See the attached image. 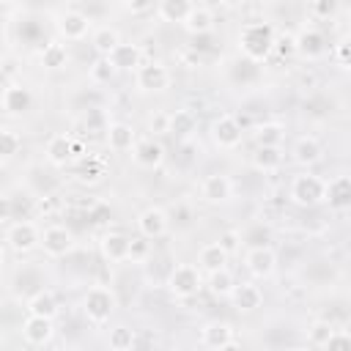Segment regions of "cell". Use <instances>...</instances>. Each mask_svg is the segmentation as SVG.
Wrapping results in <instances>:
<instances>
[{
    "mask_svg": "<svg viewBox=\"0 0 351 351\" xmlns=\"http://www.w3.org/2000/svg\"><path fill=\"white\" fill-rule=\"evenodd\" d=\"M55 30L63 41H82L88 33H93V19L80 8H63L55 16Z\"/></svg>",
    "mask_w": 351,
    "mask_h": 351,
    "instance_id": "6",
    "label": "cell"
},
{
    "mask_svg": "<svg viewBox=\"0 0 351 351\" xmlns=\"http://www.w3.org/2000/svg\"><path fill=\"white\" fill-rule=\"evenodd\" d=\"M236 41H239V49L247 60L261 63L274 52L277 30H274L271 22H247V25H241Z\"/></svg>",
    "mask_w": 351,
    "mask_h": 351,
    "instance_id": "1",
    "label": "cell"
},
{
    "mask_svg": "<svg viewBox=\"0 0 351 351\" xmlns=\"http://www.w3.org/2000/svg\"><path fill=\"white\" fill-rule=\"evenodd\" d=\"M219 351H244V346H241V343H236V340H233V343H228V346H222V348H219Z\"/></svg>",
    "mask_w": 351,
    "mask_h": 351,
    "instance_id": "47",
    "label": "cell"
},
{
    "mask_svg": "<svg viewBox=\"0 0 351 351\" xmlns=\"http://www.w3.org/2000/svg\"><path fill=\"white\" fill-rule=\"evenodd\" d=\"M335 332H337V326H335L332 321L318 318V321H313V324L307 326V343H310L313 348H321V346H324Z\"/></svg>",
    "mask_w": 351,
    "mask_h": 351,
    "instance_id": "36",
    "label": "cell"
},
{
    "mask_svg": "<svg viewBox=\"0 0 351 351\" xmlns=\"http://www.w3.org/2000/svg\"><path fill=\"white\" fill-rule=\"evenodd\" d=\"M208 293L211 296H217V299H230L233 296V291H236V277H233V271L230 269H222V271H214V274H208Z\"/></svg>",
    "mask_w": 351,
    "mask_h": 351,
    "instance_id": "34",
    "label": "cell"
},
{
    "mask_svg": "<svg viewBox=\"0 0 351 351\" xmlns=\"http://www.w3.org/2000/svg\"><path fill=\"white\" fill-rule=\"evenodd\" d=\"M252 140H255V148H280L285 140V126L277 121H263L252 129Z\"/></svg>",
    "mask_w": 351,
    "mask_h": 351,
    "instance_id": "28",
    "label": "cell"
},
{
    "mask_svg": "<svg viewBox=\"0 0 351 351\" xmlns=\"http://www.w3.org/2000/svg\"><path fill=\"white\" fill-rule=\"evenodd\" d=\"M38 60H41V66H44L47 71H60V69L69 66V47H66L63 41L52 38V41H47V44L41 47Z\"/></svg>",
    "mask_w": 351,
    "mask_h": 351,
    "instance_id": "27",
    "label": "cell"
},
{
    "mask_svg": "<svg viewBox=\"0 0 351 351\" xmlns=\"http://www.w3.org/2000/svg\"><path fill=\"white\" fill-rule=\"evenodd\" d=\"M230 302H233V307L239 313H255L263 304V291L255 282H239L233 296H230Z\"/></svg>",
    "mask_w": 351,
    "mask_h": 351,
    "instance_id": "25",
    "label": "cell"
},
{
    "mask_svg": "<svg viewBox=\"0 0 351 351\" xmlns=\"http://www.w3.org/2000/svg\"><path fill=\"white\" fill-rule=\"evenodd\" d=\"M44 154H47V162L55 165V167H66L71 159H74V137L71 134H52L44 145Z\"/></svg>",
    "mask_w": 351,
    "mask_h": 351,
    "instance_id": "23",
    "label": "cell"
},
{
    "mask_svg": "<svg viewBox=\"0 0 351 351\" xmlns=\"http://www.w3.org/2000/svg\"><path fill=\"white\" fill-rule=\"evenodd\" d=\"M107 60L115 66V71H137L143 66V47L134 41H121Z\"/></svg>",
    "mask_w": 351,
    "mask_h": 351,
    "instance_id": "22",
    "label": "cell"
},
{
    "mask_svg": "<svg viewBox=\"0 0 351 351\" xmlns=\"http://www.w3.org/2000/svg\"><path fill=\"white\" fill-rule=\"evenodd\" d=\"M282 148H255L252 151V167L258 173H277L282 167Z\"/></svg>",
    "mask_w": 351,
    "mask_h": 351,
    "instance_id": "33",
    "label": "cell"
},
{
    "mask_svg": "<svg viewBox=\"0 0 351 351\" xmlns=\"http://www.w3.org/2000/svg\"><path fill=\"white\" fill-rule=\"evenodd\" d=\"M324 203L332 211H351V176L348 173H340V176L326 178Z\"/></svg>",
    "mask_w": 351,
    "mask_h": 351,
    "instance_id": "12",
    "label": "cell"
},
{
    "mask_svg": "<svg viewBox=\"0 0 351 351\" xmlns=\"http://www.w3.org/2000/svg\"><path fill=\"white\" fill-rule=\"evenodd\" d=\"M151 258V241L145 236H132V247H129V261L132 263H145Z\"/></svg>",
    "mask_w": 351,
    "mask_h": 351,
    "instance_id": "38",
    "label": "cell"
},
{
    "mask_svg": "<svg viewBox=\"0 0 351 351\" xmlns=\"http://www.w3.org/2000/svg\"><path fill=\"white\" fill-rule=\"evenodd\" d=\"M134 343H137V332L132 326H126V324L112 326L110 335H107V348L110 351H132Z\"/></svg>",
    "mask_w": 351,
    "mask_h": 351,
    "instance_id": "35",
    "label": "cell"
},
{
    "mask_svg": "<svg viewBox=\"0 0 351 351\" xmlns=\"http://www.w3.org/2000/svg\"><path fill=\"white\" fill-rule=\"evenodd\" d=\"M25 310H27V315H41V318H49V321H55L60 307H58V299H55V293H52L49 288H41V291H36V293L27 299Z\"/></svg>",
    "mask_w": 351,
    "mask_h": 351,
    "instance_id": "26",
    "label": "cell"
},
{
    "mask_svg": "<svg viewBox=\"0 0 351 351\" xmlns=\"http://www.w3.org/2000/svg\"><path fill=\"white\" fill-rule=\"evenodd\" d=\"M170 82H173V74H170V69H167L165 63H159V60H148V63H143V66L134 71V85H137V90H143V93H162V90L170 88Z\"/></svg>",
    "mask_w": 351,
    "mask_h": 351,
    "instance_id": "7",
    "label": "cell"
},
{
    "mask_svg": "<svg viewBox=\"0 0 351 351\" xmlns=\"http://www.w3.org/2000/svg\"><path fill=\"white\" fill-rule=\"evenodd\" d=\"M274 52H280L282 58H288V55H296V33H277V44H274Z\"/></svg>",
    "mask_w": 351,
    "mask_h": 351,
    "instance_id": "42",
    "label": "cell"
},
{
    "mask_svg": "<svg viewBox=\"0 0 351 351\" xmlns=\"http://www.w3.org/2000/svg\"><path fill=\"white\" fill-rule=\"evenodd\" d=\"M129 247H132V236H126L123 230H107L99 239V252L104 261L110 263H123L129 261Z\"/></svg>",
    "mask_w": 351,
    "mask_h": 351,
    "instance_id": "14",
    "label": "cell"
},
{
    "mask_svg": "<svg viewBox=\"0 0 351 351\" xmlns=\"http://www.w3.org/2000/svg\"><path fill=\"white\" fill-rule=\"evenodd\" d=\"M165 285H167V291H170L173 299L186 302V299H192V296L200 293V288H203V271L195 263H176L170 269Z\"/></svg>",
    "mask_w": 351,
    "mask_h": 351,
    "instance_id": "2",
    "label": "cell"
},
{
    "mask_svg": "<svg viewBox=\"0 0 351 351\" xmlns=\"http://www.w3.org/2000/svg\"><path fill=\"white\" fill-rule=\"evenodd\" d=\"M233 326L228 321H208L200 326V346L206 351H219L222 346L233 343Z\"/></svg>",
    "mask_w": 351,
    "mask_h": 351,
    "instance_id": "21",
    "label": "cell"
},
{
    "mask_svg": "<svg viewBox=\"0 0 351 351\" xmlns=\"http://www.w3.org/2000/svg\"><path fill=\"white\" fill-rule=\"evenodd\" d=\"M335 60L343 69H351V33H346V36L337 38V44H335Z\"/></svg>",
    "mask_w": 351,
    "mask_h": 351,
    "instance_id": "40",
    "label": "cell"
},
{
    "mask_svg": "<svg viewBox=\"0 0 351 351\" xmlns=\"http://www.w3.org/2000/svg\"><path fill=\"white\" fill-rule=\"evenodd\" d=\"M189 36H206V33H211L214 30V11L208 8V5H192V11H189V16H186V22L181 25Z\"/></svg>",
    "mask_w": 351,
    "mask_h": 351,
    "instance_id": "29",
    "label": "cell"
},
{
    "mask_svg": "<svg viewBox=\"0 0 351 351\" xmlns=\"http://www.w3.org/2000/svg\"><path fill=\"white\" fill-rule=\"evenodd\" d=\"M192 5H195V3H189V0H162V3L156 5V16H159L162 22L184 25L186 16H189V11H192Z\"/></svg>",
    "mask_w": 351,
    "mask_h": 351,
    "instance_id": "31",
    "label": "cell"
},
{
    "mask_svg": "<svg viewBox=\"0 0 351 351\" xmlns=\"http://www.w3.org/2000/svg\"><path fill=\"white\" fill-rule=\"evenodd\" d=\"M107 145H110V151H115V154H126V151H134V145H137V132H134V126L132 123H126V121H112V123H107Z\"/></svg>",
    "mask_w": 351,
    "mask_h": 351,
    "instance_id": "18",
    "label": "cell"
},
{
    "mask_svg": "<svg viewBox=\"0 0 351 351\" xmlns=\"http://www.w3.org/2000/svg\"><path fill=\"white\" fill-rule=\"evenodd\" d=\"M19 151H22V134L5 126V129L0 132V159H3V165L11 162Z\"/></svg>",
    "mask_w": 351,
    "mask_h": 351,
    "instance_id": "37",
    "label": "cell"
},
{
    "mask_svg": "<svg viewBox=\"0 0 351 351\" xmlns=\"http://www.w3.org/2000/svg\"><path fill=\"white\" fill-rule=\"evenodd\" d=\"M148 132H154V134H170V112H154L148 118Z\"/></svg>",
    "mask_w": 351,
    "mask_h": 351,
    "instance_id": "43",
    "label": "cell"
},
{
    "mask_svg": "<svg viewBox=\"0 0 351 351\" xmlns=\"http://www.w3.org/2000/svg\"><path fill=\"white\" fill-rule=\"evenodd\" d=\"M197 129V118L192 110H173L170 112V134L178 140H189Z\"/></svg>",
    "mask_w": 351,
    "mask_h": 351,
    "instance_id": "32",
    "label": "cell"
},
{
    "mask_svg": "<svg viewBox=\"0 0 351 351\" xmlns=\"http://www.w3.org/2000/svg\"><path fill=\"white\" fill-rule=\"evenodd\" d=\"M115 307H118V299H115V293L107 285H93L82 296V315L93 326H104L112 318Z\"/></svg>",
    "mask_w": 351,
    "mask_h": 351,
    "instance_id": "3",
    "label": "cell"
},
{
    "mask_svg": "<svg viewBox=\"0 0 351 351\" xmlns=\"http://www.w3.org/2000/svg\"><path fill=\"white\" fill-rule=\"evenodd\" d=\"M244 269L255 277V280H269L277 271V252L266 244H255L244 252Z\"/></svg>",
    "mask_w": 351,
    "mask_h": 351,
    "instance_id": "9",
    "label": "cell"
},
{
    "mask_svg": "<svg viewBox=\"0 0 351 351\" xmlns=\"http://www.w3.org/2000/svg\"><path fill=\"white\" fill-rule=\"evenodd\" d=\"M324 192H326V178H321L310 170L293 176L291 186H288V197L302 208H313V206L324 203Z\"/></svg>",
    "mask_w": 351,
    "mask_h": 351,
    "instance_id": "4",
    "label": "cell"
},
{
    "mask_svg": "<svg viewBox=\"0 0 351 351\" xmlns=\"http://www.w3.org/2000/svg\"><path fill=\"white\" fill-rule=\"evenodd\" d=\"M115 74H118V71H115V66H112L107 58H99V60L90 66V80H93V82H99V85L110 82Z\"/></svg>",
    "mask_w": 351,
    "mask_h": 351,
    "instance_id": "39",
    "label": "cell"
},
{
    "mask_svg": "<svg viewBox=\"0 0 351 351\" xmlns=\"http://www.w3.org/2000/svg\"><path fill=\"white\" fill-rule=\"evenodd\" d=\"M296 55H302L304 60H318V58H324V55H326V36H324L318 27H313V25L302 27V30L296 33Z\"/></svg>",
    "mask_w": 351,
    "mask_h": 351,
    "instance_id": "15",
    "label": "cell"
},
{
    "mask_svg": "<svg viewBox=\"0 0 351 351\" xmlns=\"http://www.w3.org/2000/svg\"><path fill=\"white\" fill-rule=\"evenodd\" d=\"M200 197L211 206H222L233 197V181L225 173H211L200 181Z\"/></svg>",
    "mask_w": 351,
    "mask_h": 351,
    "instance_id": "13",
    "label": "cell"
},
{
    "mask_svg": "<svg viewBox=\"0 0 351 351\" xmlns=\"http://www.w3.org/2000/svg\"><path fill=\"white\" fill-rule=\"evenodd\" d=\"M241 137H244V129H241V123H239L236 115L222 112V115H217L211 121V140H214L217 148L230 151V148L241 145Z\"/></svg>",
    "mask_w": 351,
    "mask_h": 351,
    "instance_id": "8",
    "label": "cell"
},
{
    "mask_svg": "<svg viewBox=\"0 0 351 351\" xmlns=\"http://www.w3.org/2000/svg\"><path fill=\"white\" fill-rule=\"evenodd\" d=\"M5 247L16 255H27L36 247H41V230L33 219H16L5 228Z\"/></svg>",
    "mask_w": 351,
    "mask_h": 351,
    "instance_id": "5",
    "label": "cell"
},
{
    "mask_svg": "<svg viewBox=\"0 0 351 351\" xmlns=\"http://www.w3.org/2000/svg\"><path fill=\"white\" fill-rule=\"evenodd\" d=\"M41 250L47 258H66L74 250V233L66 225H47L41 230Z\"/></svg>",
    "mask_w": 351,
    "mask_h": 351,
    "instance_id": "10",
    "label": "cell"
},
{
    "mask_svg": "<svg viewBox=\"0 0 351 351\" xmlns=\"http://www.w3.org/2000/svg\"><path fill=\"white\" fill-rule=\"evenodd\" d=\"M123 11H129L132 16H140V14H148V11L156 14V5L148 3V0H137V3H123Z\"/></svg>",
    "mask_w": 351,
    "mask_h": 351,
    "instance_id": "45",
    "label": "cell"
},
{
    "mask_svg": "<svg viewBox=\"0 0 351 351\" xmlns=\"http://www.w3.org/2000/svg\"><path fill=\"white\" fill-rule=\"evenodd\" d=\"M0 101H3V110H5L8 115H22V112H27V110L33 107V93H30V88L22 85V82H8V85L3 88Z\"/></svg>",
    "mask_w": 351,
    "mask_h": 351,
    "instance_id": "17",
    "label": "cell"
},
{
    "mask_svg": "<svg viewBox=\"0 0 351 351\" xmlns=\"http://www.w3.org/2000/svg\"><path fill=\"white\" fill-rule=\"evenodd\" d=\"M219 244L225 247L228 255H236V252L241 250V233H239V230H225V233L219 236Z\"/></svg>",
    "mask_w": 351,
    "mask_h": 351,
    "instance_id": "44",
    "label": "cell"
},
{
    "mask_svg": "<svg viewBox=\"0 0 351 351\" xmlns=\"http://www.w3.org/2000/svg\"><path fill=\"white\" fill-rule=\"evenodd\" d=\"M132 159L143 170H156L165 162V145L156 137H140L137 145H134V151H132Z\"/></svg>",
    "mask_w": 351,
    "mask_h": 351,
    "instance_id": "16",
    "label": "cell"
},
{
    "mask_svg": "<svg viewBox=\"0 0 351 351\" xmlns=\"http://www.w3.org/2000/svg\"><path fill=\"white\" fill-rule=\"evenodd\" d=\"M288 351H318V348H313L310 343H304V346H291Z\"/></svg>",
    "mask_w": 351,
    "mask_h": 351,
    "instance_id": "48",
    "label": "cell"
},
{
    "mask_svg": "<svg viewBox=\"0 0 351 351\" xmlns=\"http://www.w3.org/2000/svg\"><path fill=\"white\" fill-rule=\"evenodd\" d=\"M318 351H351V335L337 329V332H335V335H332V337H329Z\"/></svg>",
    "mask_w": 351,
    "mask_h": 351,
    "instance_id": "41",
    "label": "cell"
},
{
    "mask_svg": "<svg viewBox=\"0 0 351 351\" xmlns=\"http://www.w3.org/2000/svg\"><path fill=\"white\" fill-rule=\"evenodd\" d=\"M291 156H293V162H296L299 167L310 170V167H315V165L324 159V145H321V140H318V137L304 134V137H299V140L293 143Z\"/></svg>",
    "mask_w": 351,
    "mask_h": 351,
    "instance_id": "19",
    "label": "cell"
},
{
    "mask_svg": "<svg viewBox=\"0 0 351 351\" xmlns=\"http://www.w3.org/2000/svg\"><path fill=\"white\" fill-rule=\"evenodd\" d=\"M118 44H121V33H118L112 25H99V27H93V33H90V47H93V52H96L99 58H110Z\"/></svg>",
    "mask_w": 351,
    "mask_h": 351,
    "instance_id": "30",
    "label": "cell"
},
{
    "mask_svg": "<svg viewBox=\"0 0 351 351\" xmlns=\"http://www.w3.org/2000/svg\"><path fill=\"white\" fill-rule=\"evenodd\" d=\"M55 337V321L41 315H27L22 321V340L27 346H47Z\"/></svg>",
    "mask_w": 351,
    "mask_h": 351,
    "instance_id": "20",
    "label": "cell"
},
{
    "mask_svg": "<svg viewBox=\"0 0 351 351\" xmlns=\"http://www.w3.org/2000/svg\"><path fill=\"white\" fill-rule=\"evenodd\" d=\"M134 222H137V233L145 236L148 241H156V239H162V236L170 230V217H167V211L159 208V206L143 208Z\"/></svg>",
    "mask_w": 351,
    "mask_h": 351,
    "instance_id": "11",
    "label": "cell"
},
{
    "mask_svg": "<svg viewBox=\"0 0 351 351\" xmlns=\"http://www.w3.org/2000/svg\"><path fill=\"white\" fill-rule=\"evenodd\" d=\"M310 11L318 14V16H332V14L337 11V3H332V0H315V3L310 5Z\"/></svg>",
    "mask_w": 351,
    "mask_h": 351,
    "instance_id": "46",
    "label": "cell"
},
{
    "mask_svg": "<svg viewBox=\"0 0 351 351\" xmlns=\"http://www.w3.org/2000/svg\"><path fill=\"white\" fill-rule=\"evenodd\" d=\"M228 261H230V255L225 252V247H222L219 241H208V244H203L200 252H197V266H200V271H206V274H214V271L228 269Z\"/></svg>",
    "mask_w": 351,
    "mask_h": 351,
    "instance_id": "24",
    "label": "cell"
}]
</instances>
